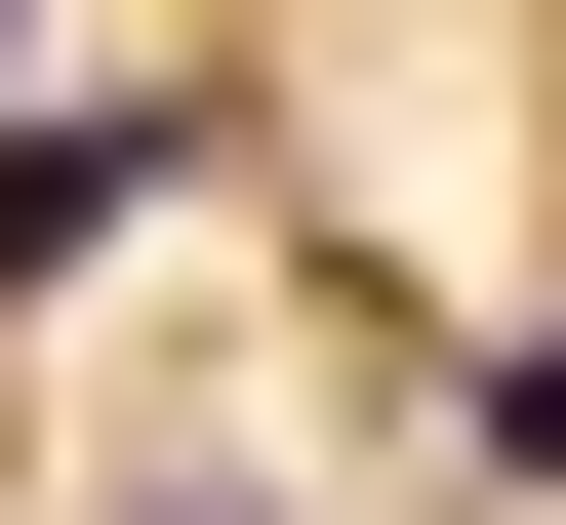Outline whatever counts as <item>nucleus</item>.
I'll return each instance as SVG.
<instances>
[{
	"instance_id": "obj_1",
	"label": "nucleus",
	"mask_w": 566,
	"mask_h": 525,
	"mask_svg": "<svg viewBox=\"0 0 566 525\" xmlns=\"http://www.w3.org/2000/svg\"><path fill=\"white\" fill-rule=\"evenodd\" d=\"M163 202H202V122H122V82H82V122H0V283H82V243H163Z\"/></svg>"
}]
</instances>
